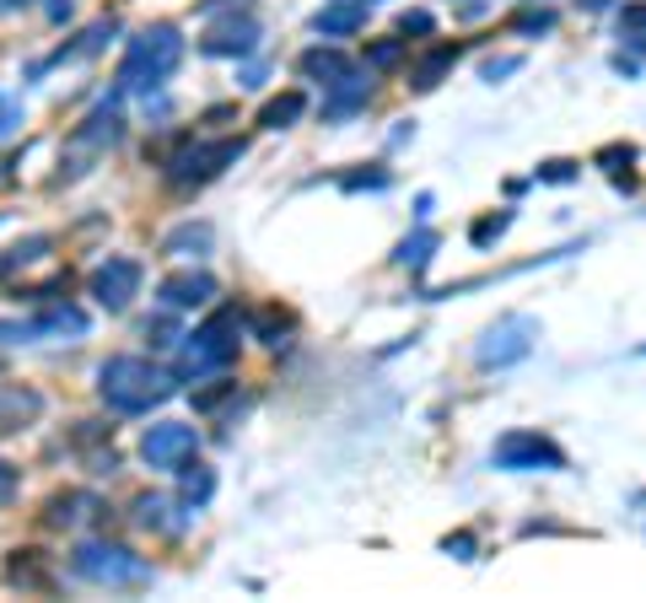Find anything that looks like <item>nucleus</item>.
Listing matches in <instances>:
<instances>
[{
    "label": "nucleus",
    "mask_w": 646,
    "mask_h": 603,
    "mask_svg": "<svg viewBox=\"0 0 646 603\" xmlns=\"http://www.w3.org/2000/svg\"><path fill=\"white\" fill-rule=\"evenodd\" d=\"M97 394H103V404L114 415H146V409L173 399L178 383H173L167 366L146 362V356H108L97 366Z\"/></svg>",
    "instance_id": "f257e3e1"
},
{
    "label": "nucleus",
    "mask_w": 646,
    "mask_h": 603,
    "mask_svg": "<svg viewBox=\"0 0 646 603\" xmlns=\"http://www.w3.org/2000/svg\"><path fill=\"white\" fill-rule=\"evenodd\" d=\"M184 65V33L173 22H152L140 28L135 39L124 43V65H119V86L124 92H146V86H162Z\"/></svg>",
    "instance_id": "f03ea898"
},
{
    "label": "nucleus",
    "mask_w": 646,
    "mask_h": 603,
    "mask_svg": "<svg viewBox=\"0 0 646 603\" xmlns=\"http://www.w3.org/2000/svg\"><path fill=\"white\" fill-rule=\"evenodd\" d=\"M238 334H242L238 308H221V313H210V319H205L195 334H184V340H178V377L200 383V377H216V372H227V366L238 362Z\"/></svg>",
    "instance_id": "7ed1b4c3"
},
{
    "label": "nucleus",
    "mask_w": 646,
    "mask_h": 603,
    "mask_svg": "<svg viewBox=\"0 0 646 603\" xmlns=\"http://www.w3.org/2000/svg\"><path fill=\"white\" fill-rule=\"evenodd\" d=\"M71 571L97 582V588H146L152 582V561L124 550V544H108V539H81L76 555H71Z\"/></svg>",
    "instance_id": "20e7f679"
},
{
    "label": "nucleus",
    "mask_w": 646,
    "mask_h": 603,
    "mask_svg": "<svg viewBox=\"0 0 646 603\" xmlns=\"http://www.w3.org/2000/svg\"><path fill=\"white\" fill-rule=\"evenodd\" d=\"M119 129H124L119 103H97V108L71 129V141H65V152H60V184H65V178H81V173H92L97 162L108 157V146L119 141Z\"/></svg>",
    "instance_id": "39448f33"
},
{
    "label": "nucleus",
    "mask_w": 646,
    "mask_h": 603,
    "mask_svg": "<svg viewBox=\"0 0 646 603\" xmlns=\"http://www.w3.org/2000/svg\"><path fill=\"white\" fill-rule=\"evenodd\" d=\"M533 340H539V323L528 319V313H512V319L485 329V340L475 345V362H480L485 372H490V366H512L533 351Z\"/></svg>",
    "instance_id": "423d86ee"
},
{
    "label": "nucleus",
    "mask_w": 646,
    "mask_h": 603,
    "mask_svg": "<svg viewBox=\"0 0 646 603\" xmlns=\"http://www.w3.org/2000/svg\"><path fill=\"white\" fill-rule=\"evenodd\" d=\"M248 146L242 141H195V146H184L178 157L167 162V178L178 184V189H189V184H205V178H216L221 167H232Z\"/></svg>",
    "instance_id": "0eeeda50"
},
{
    "label": "nucleus",
    "mask_w": 646,
    "mask_h": 603,
    "mask_svg": "<svg viewBox=\"0 0 646 603\" xmlns=\"http://www.w3.org/2000/svg\"><path fill=\"white\" fill-rule=\"evenodd\" d=\"M140 281H146L140 259H124V253H114L108 264H97V270H92L86 297H92L97 308H108V313H124V308L140 297Z\"/></svg>",
    "instance_id": "6e6552de"
},
{
    "label": "nucleus",
    "mask_w": 646,
    "mask_h": 603,
    "mask_svg": "<svg viewBox=\"0 0 646 603\" xmlns=\"http://www.w3.org/2000/svg\"><path fill=\"white\" fill-rule=\"evenodd\" d=\"M140 458H146L152 469H178V464L200 458V432L184 426V420H157V426H146V437H140Z\"/></svg>",
    "instance_id": "1a4fd4ad"
},
{
    "label": "nucleus",
    "mask_w": 646,
    "mask_h": 603,
    "mask_svg": "<svg viewBox=\"0 0 646 603\" xmlns=\"http://www.w3.org/2000/svg\"><path fill=\"white\" fill-rule=\"evenodd\" d=\"M490 464L496 469H565V453L561 443H550L539 432H507L490 447Z\"/></svg>",
    "instance_id": "9d476101"
},
{
    "label": "nucleus",
    "mask_w": 646,
    "mask_h": 603,
    "mask_svg": "<svg viewBox=\"0 0 646 603\" xmlns=\"http://www.w3.org/2000/svg\"><path fill=\"white\" fill-rule=\"evenodd\" d=\"M259 39H264V28L242 11V17H232V22H216V28L200 39V49L205 54H216V60H248V54L259 49Z\"/></svg>",
    "instance_id": "9b49d317"
},
{
    "label": "nucleus",
    "mask_w": 646,
    "mask_h": 603,
    "mask_svg": "<svg viewBox=\"0 0 646 603\" xmlns=\"http://www.w3.org/2000/svg\"><path fill=\"white\" fill-rule=\"evenodd\" d=\"M216 297V275L210 270H178L157 285V302L167 313H189V308H205Z\"/></svg>",
    "instance_id": "f8f14e48"
},
{
    "label": "nucleus",
    "mask_w": 646,
    "mask_h": 603,
    "mask_svg": "<svg viewBox=\"0 0 646 603\" xmlns=\"http://www.w3.org/2000/svg\"><path fill=\"white\" fill-rule=\"evenodd\" d=\"M366 97H372V76H362V71L329 81V86H323V119H329V124L351 119L356 108H366Z\"/></svg>",
    "instance_id": "ddd939ff"
},
{
    "label": "nucleus",
    "mask_w": 646,
    "mask_h": 603,
    "mask_svg": "<svg viewBox=\"0 0 646 603\" xmlns=\"http://www.w3.org/2000/svg\"><path fill=\"white\" fill-rule=\"evenodd\" d=\"M195 512H184L173 496H140L135 501V523L146 528V533H162V539H178L184 528H189Z\"/></svg>",
    "instance_id": "4468645a"
},
{
    "label": "nucleus",
    "mask_w": 646,
    "mask_h": 603,
    "mask_svg": "<svg viewBox=\"0 0 646 603\" xmlns=\"http://www.w3.org/2000/svg\"><path fill=\"white\" fill-rule=\"evenodd\" d=\"M39 415H43V399L33 394V388H22V383H0V437L33 426Z\"/></svg>",
    "instance_id": "2eb2a0df"
},
{
    "label": "nucleus",
    "mask_w": 646,
    "mask_h": 603,
    "mask_svg": "<svg viewBox=\"0 0 646 603\" xmlns=\"http://www.w3.org/2000/svg\"><path fill=\"white\" fill-rule=\"evenodd\" d=\"M103 512V501L92 496V490H65V496H49V507H43V523L49 528H76L86 518H97Z\"/></svg>",
    "instance_id": "dca6fc26"
},
{
    "label": "nucleus",
    "mask_w": 646,
    "mask_h": 603,
    "mask_svg": "<svg viewBox=\"0 0 646 603\" xmlns=\"http://www.w3.org/2000/svg\"><path fill=\"white\" fill-rule=\"evenodd\" d=\"M114 33H119V22H114V17H103V22H92L86 33H76V43H60L49 65H71V60H92L97 49H108V39H114Z\"/></svg>",
    "instance_id": "f3484780"
},
{
    "label": "nucleus",
    "mask_w": 646,
    "mask_h": 603,
    "mask_svg": "<svg viewBox=\"0 0 646 603\" xmlns=\"http://www.w3.org/2000/svg\"><path fill=\"white\" fill-rule=\"evenodd\" d=\"M366 22V6H356V0H334V6H323L319 17H313V33H323V39H345V33H356Z\"/></svg>",
    "instance_id": "a211bd4d"
},
{
    "label": "nucleus",
    "mask_w": 646,
    "mask_h": 603,
    "mask_svg": "<svg viewBox=\"0 0 646 603\" xmlns=\"http://www.w3.org/2000/svg\"><path fill=\"white\" fill-rule=\"evenodd\" d=\"M296 71H302L308 81H323V86H329V81L351 76L356 65H351L340 49H323V43H319V49H308V54H302V65H296Z\"/></svg>",
    "instance_id": "6ab92c4d"
},
{
    "label": "nucleus",
    "mask_w": 646,
    "mask_h": 603,
    "mask_svg": "<svg viewBox=\"0 0 646 603\" xmlns=\"http://www.w3.org/2000/svg\"><path fill=\"white\" fill-rule=\"evenodd\" d=\"M452 65H458V43H437V49H431V54H426V60L409 71V86H415V92H431V86H437Z\"/></svg>",
    "instance_id": "aec40b11"
},
{
    "label": "nucleus",
    "mask_w": 646,
    "mask_h": 603,
    "mask_svg": "<svg viewBox=\"0 0 646 603\" xmlns=\"http://www.w3.org/2000/svg\"><path fill=\"white\" fill-rule=\"evenodd\" d=\"M205 248H210V221H184L178 232L162 238V253H173V259H200Z\"/></svg>",
    "instance_id": "412c9836"
},
{
    "label": "nucleus",
    "mask_w": 646,
    "mask_h": 603,
    "mask_svg": "<svg viewBox=\"0 0 646 603\" xmlns=\"http://www.w3.org/2000/svg\"><path fill=\"white\" fill-rule=\"evenodd\" d=\"M178 485H184V507H189V512H200L205 501L216 496V475L205 469L200 458H189V464H178Z\"/></svg>",
    "instance_id": "4be33fe9"
},
{
    "label": "nucleus",
    "mask_w": 646,
    "mask_h": 603,
    "mask_svg": "<svg viewBox=\"0 0 646 603\" xmlns=\"http://www.w3.org/2000/svg\"><path fill=\"white\" fill-rule=\"evenodd\" d=\"M6 576H11V582H22V588H39V593L54 588V576H49V565H43V550H17L11 565H6Z\"/></svg>",
    "instance_id": "5701e85b"
},
{
    "label": "nucleus",
    "mask_w": 646,
    "mask_h": 603,
    "mask_svg": "<svg viewBox=\"0 0 646 603\" xmlns=\"http://www.w3.org/2000/svg\"><path fill=\"white\" fill-rule=\"evenodd\" d=\"M49 248H54V242L43 238V232H33V238H22V242H11V248L0 253V281H6V275H17V270H33V264H39Z\"/></svg>",
    "instance_id": "b1692460"
},
{
    "label": "nucleus",
    "mask_w": 646,
    "mask_h": 603,
    "mask_svg": "<svg viewBox=\"0 0 646 603\" xmlns=\"http://www.w3.org/2000/svg\"><path fill=\"white\" fill-rule=\"evenodd\" d=\"M302 114H308V97H302V92H281V97H270V103L259 108V124H264V129H291Z\"/></svg>",
    "instance_id": "393cba45"
},
{
    "label": "nucleus",
    "mask_w": 646,
    "mask_h": 603,
    "mask_svg": "<svg viewBox=\"0 0 646 603\" xmlns=\"http://www.w3.org/2000/svg\"><path fill=\"white\" fill-rule=\"evenodd\" d=\"M431 248H437V232H431V227H420L415 238H404V242H399V253H394V259H399L404 270H426Z\"/></svg>",
    "instance_id": "a878e982"
},
{
    "label": "nucleus",
    "mask_w": 646,
    "mask_h": 603,
    "mask_svg": "<svg viewBox=\"0 0 646 603\" xmlns=\"http://www.w3.org/2000/svg\"><path fill=\"white\" fill-rule=\"evenodd\" d=\"M404 60V39H377V43H366V65L372 71H394Z\"/></svg>",
    "instance_id": "bb28decb"
},
{
    "label": "nucleus",
    "mask_w": 646,
    "mask_h": 603,
    "mask_svg": "<svg viewBox=\"0 0 646 603\" xmlns=\"http://www.w3.org/2000/svg\"><path fill=\"white\" fill-rule=\"evenodd\" d=\"M512 33H523V39L555 33V11H518V17H512Z\"/></svg>",
    "instance_id": "cd10ccee"
},
{
    "label": "nucleus",
    "mask_w": 646,
    "mask_h": 603,
    "mask_svg": "<svg viewBox=\"0 0 646 603\" xmlns=\"http://www.w3.org/2000/svg\"><path fill=\"white\" fill-rule=\"evenodd\" d=\"M619 33L636 43V49H646V0H642V6H625V11H619Z\"/></svg>",
    "instance_id": "c85d7f7f"
},
{
    "label": "nucleus",
    "mask_w": 646,
    "mask_h": 603,
    "mask_svg": "<svg viewBox=\"0 0 646 603\" xmlns=\"http://www.w3.org/2000/svg\"><path fill=\"white\" fill-rule=\"evenodd\" d=\"M507 227H512V210H501V216H485V221H475V232H469V238H475V248H490V242L501 238Z\"/></svg>",
    "instance_id": "c756f323"
},
{
    "label": "nucleus",
    "mask_w": 646,
    "mask_h": 603,
    "mask_svg": "<svg viewBox=\"0 0 646 603\" xmlns=\"http://www.w3.org/2000/svg\"><path fill=\"white\" fill-rule=\"evenodd\" d=\"M232 394H238V383H227V377H221L216 388H200V394H195V409H200V415H216V409L232 399Z\"/></svg>",
    "instance_id": "7c9ffc66"
},
{
    "label": "nucleus",
    "mask_w": 646,
    "mask_h": 603,
    "mask_svg": "<svg viewBox=\"0 0 646 603\" xmlns=\"http://www.w3.org/2000/svg\"><path fill=\"white\" fill-rule=\"evenodd\" d=\"M253 323H259V340L281 345V334H285V323H291V319H285V313H275V308H264V313H259Z\"/></svg>",
    "instance_id": "2f4dec72"
},
{
    "label": "nucleus",
    "mask_w": 646,
    "mask_h": 603,
    "mask_svg": "<svg viewBox=\"0 0 646 603\" xmlns=\"http://www.w3.org/2000/svg\"><path fill=\"white\" fill-rule=\"evenodd\" d=\"M340 184H345L351 195H356V189H388V173H383V167H372V173H345Z\"/></svg>",
    "instance_id": "473e14b6"
},
{
    "label": "nucleus",
    "mask_w": 646,
    "mask_h": 603,
    "mask_svg": "<svg viewBox=\"0 0 646 603\" xmlns=\"http://www.w3.org/2000/svg\"><path fill=\"white\" fill-rule=\"evenodd\" d=\"M140 334H146L152 345H178V340H184V334L173 329V319H146V329H140Z\"/></svg>",
    "instance_id": "72a5a7b5"
},
{
    "label": "nucleus",
    "mask_w": 646,
    "mask_h": 603,
    "mask_svg": "<svg viewBox=\"0 0 646 603\" xmlns=\"http://www.w3.org/2000/svg\"><path fill=\"white\" fill-rule=\"evenodd\" d=\"M399 33H437V17H431V11H404Z\"/></svg>",
    "instance_id": "f704fd0d"
},
{
    "label": "nucleus",
    "mask_w": 646,
    "mask_h": 603,
    "mask_svg": "<svg viewBox=\"0 0 646 603\" xmlns=\"http://www.w3.org/2000/svg\"><path fill=\"white\" fill-rule=\"evenodd\" d=\"M17 124H22V103L11 92H0V135H11Z\"/></svg>",
    "instance_id": "c9c22d12"
},
{
    "label": "nucleus",
    "mask_w": 646,
    "mask_h": 603,
    "mask_svg": "<svg viewBox=\"0 0 646 603\" xmlns=\"http://www.w3.org/2000/svg\"><path fill=\"white\" fill-rule=\"evenodd\" d=\"M619 162L631 167V162H636V146H604V152H598V167H608V173H619Z\"/></svg>",
    "instance_id": "e433bc0d"
},
{
    "label": "nucleus",
    "mask_w": 646,
    "mask_h": 603,
    "mask_svg": "<svg viewBox=\"0 0 646 603\" xmlns=\"http://www.w3.org/2000/svg\"><path fill=\"white\" fill-rule=\"evenodd\" d=\"M512 71H523V60H518V54H507V60H490V65H485V81L496 86V81L512 76Z\"/></svg>",
    "instance_id": "4c0bfd02"
},
{
    "label": "nucleus",
    "mask_w": 646,
    "mask_h": 603,
    "mask_svg": "<svg viewBox=\"0 0 646 603\" xmlns=\"http://www.w3.org/2000/svg\"><path fill=\"white\" fill-rule=\"evenodd\" d=\"M539 178H544V184H571V178H576V167H571V162H544V167H539Z\"/></svg>",
    "instance_id": "58836bf2"
},
{
    "label": "nucleus",
    "mask_w": 646,
    "mask_h": 603,
    "mask_svg": "<svg viewBox=\"0 0 646 603\" xmlns=\"http://www.w3.org/2000/svg\"><path fill=\"white\" fill-rule=\"evenodd\" d=\"M17 485H22V475H17V464H6V458H0V507H6V501L17 496Z\"/></svg>",
    "instance_id": "ea45409f"
},
{
    "label": "nucleus",
    "mask_w": 646,
    "mask_h": 603,
    "mask_svg": "<svg viewBox=\"0 0 646 603\" xmlns=\"http://www.w3.org/2000/svg\"><path fill=\"white\" fill-rule=\"evenodd\" d=\"M442 550L447 555H458V561H475V533H452Z\"/></svg>",
    "instance_id": "a19ab883"
},
{
    "label": "nucleus",
    "mask_w": 646,
    "mask_h": 603,
    "mask_svg": "<svg viewBox=\"0 0 646 603\" xmlns=\"http://www.w3.org/2000/svg\"><path fill=\"white\" fill-rule=\"evenodd\" d=\"M43 11H49V22H65L71 17V0H43Z\"/></svg>",
    "instance_id": "79ce46f5"
},
{
    "label": "nucleus",
    "mask_w": 646,
    "mask_h": 603,
    "mask_svg": "<svg viewBox=\"0 0 646 603\" xmlns=\"http://www.w3.org/2000/svg\"><path fill=\"white\" fill-rule=\"evenodd\" d=\"M221 6H248V0H200V17H210V11H221Z\"/></svg>",
    "instance_id": "37998d69"
},
{
    "label": "nucleus",
    "mask_w": 646,
    "mask_h": 603,
    "mask_svg": "<svg viewBox=\"0 0 646 603\" xmlns=\"http://www.w3.org/2000/svg\"><path fill=\"white\" fill-rule=\"evenodd\" d=\"M0 6H6V11H17V6H33V0H0Z\"/></svg>",
    "instance_id": "c03bdc74"
},
{
    "label": "nucleus",
    "mask_w": 646,
    "mask_h": 603,
    "mask_svg": "<svg viewBox=\"0 0 646 603\" xmlns=\"http://www.w3.org/2000/svg\"><path fill=\"white\" fill-rule=\"evenodd\" d=\"M356 6H372V0H356Z\"/></svg>",
    "instance_id": "a18cd8bd"
}]
</instances>
